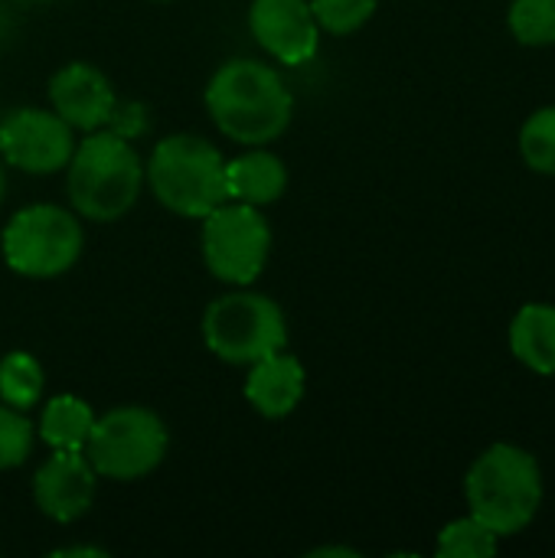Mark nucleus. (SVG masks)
<instances>
[{
    "label": "nucleus",
    "instance_id": "20e7f679",
    "mask_svg": "<svg viewBox=\"0 0 555 558\" xmlns=\"http://www.w3.org/2000/svg\"><path fill=\"white\" fill-rule=\"evenodd\" d=\"M144 180L160 206L186 219H203L229 199L226 160L200 134L164 137L144 167Z\"/></svg>",
    "mask_w": 555,
    "mask_h": 558
},
{
    "label": "nucleus",
    "instance_id": "cd10ccee",
    "mask_svg": "<svg viewBox=\"0 0 555 558\" xmlns=\"http://www.w3.org/2000/svg\"><path fill=\"white\" fill-rule=\"evenodd\" d=\"M157 3H164V0H157Z\"/></svg>",
    "mask_w": 555,
    "mask_h": 558
},
{
    "label": "nucleus",
    "instance_id": "5701e85b",
    "mask_svg": "<svg viewBox=\"0 0 555 558\" xmlns=\"http://www.w3.org/2000/svg\"><path fill=\"white\" fill-rule=\"evenodd\" d=\"M105 128L124 141H134L147 131V111H144V105H134V101H114Z\"/></svg>",
    "mask_w": 555,
    "mask_h": 558
},
{
    "label": "nucleus",
    "instance_id": "0eeeda50",
    "mask_svg": "<svg viewBox=\"0 0 555 558\" xmlns=\"http://www.w3.org/2000/svg\"><path fill=\"white\" fill-rule=\"evenodd\" d=\"M167 425L144 405H118L95 418L85 458L108 481H141L167 458Z\"/></svg>",
    "mask_w": 555,
    "mask_h": 558
},
{
    "label": "nucleus",
    "instance_id": "393cba45",
    "mask_svg": "<svg viewBox=\"0 0 555 558\" xmlns=\"http://www.w3.org/2000/svg\"><path fill=\"white\" fill-rule=\"evenodd\" d=\"M360 558L357 549H347V546H317V549H311L307 558Z\"/></svg>",
    "mask_w": 555,
    "mask_h": 558
},
{
    "label": "nucleus",
    "instance_id": "423d86ee",
    "mask_svg": "<svg viewBox=\"0 0 555 558\" xmlns=\"http://www.w3.org/2000/svg\"><path fill=\"white\" fill-rule=\"evenodd\" d=\"M82 248L85 232L79 213L52 203L20 209L3 229V262L23 278H59L82 258Z\"/></svg>",
    "mask_w": 555,
    "mask_h": 558
},
{
    "label": "nucleus",
    "instance_id": "7ed1b4c3",
    "mask_svg": "<svg viewBox=\"0 0 555 558\" xmlns=\"http://www.w3.org/2000/svg\"><path fill=\"white\" fill-rule=\"evenodd\" d=\"M464 497L497 536H514L533 523L543 504V474L530 451L517 445H491L468 471Z\"/></svg>",
    "mask_w": 555,
    "mask_h": 558
},
{
    "label": "nucleus",
    "instance_id": "b1692460",
    "mask_svg": "<svg viewBox=\"0 0 555 558\" xmlns=\"http://www.w3.org/2000/svg\"><path fill=\"white\" fill-rule=\"evenodd\" d=\"M52 558H108V553L95 546H69V549H56Z\"/></svg>",
    "mask_w": 555,
    "mask_h": 558
},
{
    "label": "nucleus",
    "instance_id": "39448f33",
    "mask_svg": "<svg viewBox=\"0 0 555 558\" xmlns=\"http://www.w3.org/2000/svg\"><path fill=\"white\" fill-rule=\"evenodd\" d=\"M203 340L213 356L232 366H252L288 343L285 311L255 291L216 298L203 314Z\"/></svg>",
    "mask_w": 555,
    "mask_h": 558
},
{
    "label": "nucleus",
    "instance_id": "6ab92c4d",
    "mask_svg": "<svg viewBox=\"0 0 555 558\" xmlns=\"http://www.w3.org/2000/svg\"><path fill=\"white\" fill-rule=\"evenodd\" d=\"M520 154L530 170L555 177V105L540 108L527 118L520 131Z\"/></svg>",
    "mask_w": 555,
    "mask_h": 558
},
{
    "label": "nucleus",
    "instance_id": "9d476101",
    "mask_svg": "<svg viewBox=\"0 0 555 558\" xmlns=\"http://www.w3.org/2000/svg\"><path fill=\"white\" fill-rule=\"evenodd\" d=\"M249 29L255 43L285 65L311 62L321 46V26L311 0H252Z\"/></svg>",
    "mask_w": 555,
    "mask_h": 558
},
{
    "label": "nucleus",
    "instance_id": "bb28decb",
    "mask_svg": "<svg viewBox=\"0 0 555 558\" xmlns=\"http://www.w3.org/2000/svg\"><path fill=\"white\" fill-rule=\"evenodd\" d=\"M29 3H49V0H29Z\"/></svg>",
    "mask_w": 555,
    "mask_h": 558
},
{
    "label": "nucleus",
    "instance_id": "f03ea898",
    "mask_svg": "<svg viewBox=\"0 0 555 558\" xmlns=\"http://www.w3.org/2000/svg\"><path fill=\"white\" fill-rule=\"evenodd\" d=\"M65 170L69 203L82 219L114 222L128 216L141 196L144 163L134 144L108 128L88 131V137L72 150Z\"/></svg>",
    "mask_w": 555,
    "mask_h": 558
},
{
    "label": "nucleus",
    "instance_id": "f8f14e48",
    "mask_svg": "<svg viewBox=\"0 0 555 558\" xmlns=\"http://www.w3.org/2000/svg\"><path fill=\"white\" fill-rule=\"evenodd\" d=\"M52 111L72 124V131H98L105 128L114 108V88L108 75L92 62H69L49 78Z\"/></svg>",
    "mask_w": 555,
    "mask_h": 558
},
{
    "label": "nucleus",
    "instance_id": "dca6fc26",
    "mask_svg": "<svg viewBox=\"0 0 555 558\" xmlns=\"http://www.w3.org/2000/svg\"><path fill=\"white\" fill-rule=\"evenodd\" d=\"M95 412L79 396H52L39 415V438L52 451H85Z\"/></svg>",
    "mask_w": 555,
    "mask_h": 558
},
{
    "label": "nucleus",
    "instance_id": "ddd939ff",
    "mask_svg": "<svg viewBox=\"0 0 555 558\" xmlns=\"http://www.w3.org/2000/svg\"><path fill=\"white\" fill-rule=\"evenodd\" d=\"M245 399L265 418L291 415L304 399V366L281 350L252 363L245 379Z\"/></svg>",
    "mask_w": 555,
    "mask_h": 558
},
{
    "label": "nucleus",
    "instance_id": "f257e3e1",
    "mask_svg": "<svg viewBox=\"0 0 555 558\" xmlns=\"http://www.w3.org/2000/svg\"><path fill=\"white\" fill-rule=\"evenodd\" d=\"M206 111L229 141L265 147L288 131L294 98L272 65L258 59H229L206 85Z\"/></svg>",
    "mask_w": 555,
    "mask_h": 558
},
{
    "label": "nucleus",
    "instance_id": "a878e982",
    "mask_svg": "<svg viewBox=\"0 0 555 558\" xmlns=\"http://www.w3.org/2000/svg\"><path fill=\"white\" fill-rule=\"evenodd\" d=\"M3 199H7V177H3V167H0V206H3Z\"/></svg>",
    "mask_w": 555,
    "mask_h": 558
},
{
    "label": "nucleus",
    "instance_id": "a211bd4d",
    "mask_svg": "<svg viewBox=\"0 0 555 558\" xmlns=\"http://www.w3.org/2000/svg\"><path fill=\"white\" fill-rule=\"evenodd\" d=\"M497 533L487 530L478 517L455 520L438 536V556L442 558H491L497 553Z\"/></svg>",
    "mask_w": 555,
    "mask_h": 558
},
{
    "label": "nucleus",
    "instance_id": "f3484780",
    "mask_svg": "<svg viewBox=\"0 0 555 558\" xmlns=\"http://www.w3.org/2000/svg\"><path fill=\"white\" fill-rule=\"evenodd\" d=\"M43 389H46V376L36 356L13 350L0 360V402L26 412L43 399Z\"/></svg>",
    "mask_w": 555,
    "mask_h": 558
},
{
    "label": "nucleus",
    "instance_id": "2eb2a0df",
    "mask_svg": "<svg viewBox=\"0 0 555 558\" xmlns=\"http://www.w3.org/2000/svg\"><path fill=\"white\" fill-rule=\"evenodd\" d=\"M510 350L527 369L540 376H555V307H520V314L510 324Z\"/></svg>",
    "mask_w": 555,
    "mask_h": 558
},
{
    "label": "nucleus",
    "instance_id": "412c9836",
    "mask_svg": "<svg viewBox=\"0 0 555 558\" xmlns=\"http://www.w3.org/2000/svg\"><path fill=\"white\" fill-rule=\"evenodd\" d=\"M376 3L379 0H311V10L321 29L334 36H350L376 13Z\"/></svg>",
    "mask_w": 555,
    "mask_h": 558
},
{
    "label": "nucleus",
    "instance_id": "6e6552de",
    "mask_svg": "<svg viewBox=\"0 0 555 558\" xmlns=\"http://www.w3.org/2000/svg\"><path fill=\"white\" fill-rule=\"evenodd\" d=\"M272 252V229L258 206L226 199L203 216V262L213 278L245 288L252 284Z\"/></svg>",
    "mask_w": 555,
    "mask_h": 558
},
{
    "label": "nucleus",
    "instance_id": "4be33fe9",
    "mask_svg": "<svg viewBox=\"0 0 555 558\" xmlns=\"http://www.w3.org/2000/svg\"><path fill=\"white\" fill-rule=\"evenodd\" d=\"M33 454V422L20 412L0 402V471L20 468Z\"/></svg>",
    "mask_w": 555,
    "mask_h": 558
},
{
    "label": "nucleus",
    "instance_id": "1a4fd4ad",
    "mask_svg": "<svg viewBox=\"0 0 555 558\" xmlns=\"http://www.w3.org/2000/svg\"><path fill=\"white\" fill-rule=\"evenodd\" d=\"M75 150L72 124L46 108H16L0 121V154L10 167L46 177L65 170Z\"/></svg>",
    "mask_w": 555,
    "mask_h": 558
},
{
    "label": "nucleus",
    "instance_id": "4468645a",
    "mask_svg": "<svg viewBox=\"0 0 555 558\" xmlns=\"http://www.w3.org/2000/svg\"><path fill=\"white\" fill-rule=\"evenodd\" d=\"M226 183L229 199L249 203V206H268L278 203L288 190V167L272 150H249L226 163Z\"/></svg>",
    "mask_w": 555,
    "mask_h": 558
},
{
    "label": "nucleus",
    "instance_id": "aec40b11",
    "mask_svg": "<svg viewBox=\"0 0 555 558\" xmlns=\"http://www.w3.org/2000/svg\"><path fill=\"white\" fill-rule=\"evenodd\" d=\"M510 29L523 46H553L555 43V0H514Z\"/></svg>",
    "mask_w": 555,
    "mask_h": 558
},
{
    "label": "nucleus",
    "instance_id": "9b49d317",
    "mask_svg": "<svg viewBox=\"0 0 555 558\" xmlns=\"http://www.w3.org/2000/svg\"><path fill=\"white\" fill-rule=\"evenodd\" d=\"M95 477L98 474L82 451H52L33 474V500L52 523H75L92 510Z\"/></svg>",
    "mask_w": 555,
    "mask_h": 558
}]
</instances>
